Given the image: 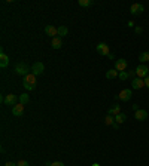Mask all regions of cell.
<instances>
[{"label":"cell","instance_id":"20","mask_svg":"<svg viewBox=\"0 0 149 166\" xmlns=\"http://www.w3.org/2000/svg\"><path fill=\"white\" fill-rule=\"evenodd\" d=\"M114 123H115V117H114V116L107 114V116L104 117V125H107V126H114Z\"/></svg>","mask_w":149,"mask_h":166},{"label":"cell","instance_id":"32","mask_svg":"<svg viewBox=\"0 0 149 166\" xmlns=\"http://www.w3.org/2000/svg\"><path fill=\"white\" fill-rule=\"evenodd\" d=\"M128 27H134V22H133V21H128Z\"/></svg>","mask_w":149,"mask_h":166},{"label":"cell","instance_id":"3","mask_svg":"<svg viewBox=\"0 0 149 166\" xmlns=\"http://www.w3.org/2000/svg\"><path fill=\"white\" fill-rule=\"evenodd\" d=\"M131 97H133V92H131V89H122V90L119 92V95H116V97H115V100L130 101V100H131Z\"/></svg>","mask_w":149,"mask_h":166},{"label":"cell","instance_id":"24","mask_svg":"<svg viewBox=\"0 0 149 166\" xmlns=\"http://www.w3.org/2000/svg\"><path fill=\"white\" fill-rule=\"evenodd\" d=\"M118 77L121 79V80H127V79H128V71H121Z\"/></svg>","mask_w":149,"mask_h":166},{"label":"cell","instance_id":"21","mask_svg":"<svg viewBox=\"0 0 149 166\" xmlns=\"http://www.w3.org/2000/svg\"><path fill=\"white\" fill-rule=\"evenodd\" d=\"M67 33H69V28H67L66 25L58 27V37H61V36H67Z\"/></svg>","mask_w":149,"mask_h":166},{"label":"cell","instance_id":"34","mask_svg":"<svg viewBox=\"0 0 149 166\" xmlns=\"http://www.w3.org/2000/svg\"><path fill=\"white\" fill-rule=\"evenodd\" d=\"M148 67H149V64H148Z\"/></svg>","mask_w":149,"mask_h":166},{"label":"cell","instance_id":"16","mask_svg":"<svg viewBox=\"0 0 149 166\" xmlns=\"http://www.w3.org/2000/svg\"><path fill=\"white\" fill-rule=\"evenodd\" d=\"M119 76V71L116 70V68H112V70H109V71H106V79H115Z\"/></svg>","mask_w":149,"mask_h":166},{"label":"cell","instance_id":"6","mask_svg":"<svg viewBox=\"0 0 149 166\" xmlns=\"http://www.w3.org/2000/svg\"><path fill=\"white\" fill-rule=\"evenodd\" d=\"M127 67H128V62H127V59L124 58H119V59H116L115 61V68L121 73V71H125Z\"/></svg>","mask_w":149,"mask_h":166},{"label":"cell","instance_id":"28","mask_svg":"<svg viewBox=\"0 0 149 166\" xmlns=\"http://www.w3.org/2000/svg\"><path fill=\"white\" fill-rule=\"evenodd\" d=\"M51 166H64L63 162H54V163H51Z\"/></svg>","mask_w":149,"mask_h":166},{"label":"cell","instance_id":"14","mask_svg":"<svg viewBox=\"0 0 149 166\" xmlns=\"http://www.w3.org/2000/svg\"><path fill=\"white\" fill-rule=\"evenodd\" d=\"M8 64H9V56L6 55L5 52H2V54H0V67H2V68H6Z\"/></svg>","mask_w":149,"mask_h":166},{"label":"cell","instance_id":"26","mask_svg":"<svg viewBox=\"0 0 149 166\" xmlns=\"http://www.w3.org/2000/svg\"><path fill=\"white\" fill-rule=\"evenodd\" d=\"M17 166H28V163H27L25 160H20V162L17 163Z\"/></svg>","mask_w":149,"mask_h":166},{"label":"cell","instance_id":"5","mask_svg":"<svg viewBox=\"0 0 149 166\" xmlns=\"http://www.w3.org/2000/svg\"><path fill=\"white\" fill-rule=\"evenodd\" d=\"M43 71H45V65H43L40 61H37V62H35V64L32 65V73H33L35 76H40Z\"/></svg>","mask_w":149,"mask_h":166},{"label":"cell","instance_id":"9","mask_svg":"<svg viewBox=\"0 0 149 166\" xmlns=\"http://www.w3.org/2000/svg\"><path fill=\"white\" fill-rule=\"evenodd\" d=\"M131 88H133V89L145 88V79H140V77L133 79V82H131Z\"/></svg>","mask_w":149,"mask_h":166},{"label":"cell","instance_id":"17","mask_svg":"<svg viewBox=\"0 0 149 166\" xmlns=\"http://www.w3.org/2000/svg\"><path fill=\"white\" fill-rule=\"evenodd\" d=\"M121 113V107L116 104V105H112L110 108H109V111H107V114H110V116H116V114H119Z\"/></svg>","mask_w":149,"mask_h":166},{"label":"cell","instance_id":"10","mask_svg":"<svg viewBox=\"0 0 149 166\" xmlns=\"http://www.w3.org/2000/svg\"><path fill=\"white\" fill-rule=\"evenodd\" d=\"M134 117L137 119L139 122H145L148 119V111L146 110H137L134 111Z\"/></svg>","mask_w":149,"mask_h":166},{"label":"cell","instance_id":"30","mask_svg":"<svg viewBox=\"0 0 149 166\" xmlns=\"http://www.w3.org/2000/svg\"><path fill=\"white\" fill-rule=\"evenodd\" d=\"M5 166H17V163H12V162H6Z\"/></svg>","mask_w":149,"mask_h":166},{"label":"cell","instance_id":"27","mask_svg":"<svg viewBox=\"0 0 149 166\" xmlns=\"http://www.w3.org/2000/svg\"><path fill=\"white\" fill-rule=\"evenodd\" d=\"M134 31H136L137 34H140V33H143V28H142V27H136V28H134Z\"/></svg>","mask_w":149,"mask_h":166},{"label":"cell","instance_id":"33","mask_svg":"<svg viewBox=\"0 0 149 166\" xmlns=\"http://www.w3.org/2000/svg\"><path fill=\"white\" fill-rule=\"evenodd\" d=\"M92 166H100L99 163H92Z\"/></svg>","mask_w":149,"mask_h":166},{"label":"cell","instance_id":"13","mask_svg":"<svg viewBox=\"0 0 149 166\" xmlns=\"http://www.w3.org/2000/svg\"><path fill=\"white\" fill-rule=\"evenodd\" d=\"M23 113H24V105L23 104H15L13 107H12V114L13 116H23Z\"/></svg>","mask_w":149,"mask_h":166},{"label":"cell","instance_id":"1","mask_svg":"<svg viewBox=\"0 0 149 166\" xmlns=\"http://www.w3.org/2000/svg\"><path fill=\"white\" fill-rule=\"evenodd\" d=\"M23 85L27 90H33V89L36 88V76L33 73L27 74V76L23 79Z\"/></svg>","mask_w":149,"mask_h":166},{"label":"cell","instance_id":"18","mask_svg":"<svg viewBox=\"0 0 149 166\" xmlns=\"http://www.w3.org/2000/svg\"><path fill=\"white\" fill-rule=\"evenodd\" d=\"M51 44H52V48H54V49H60V48L63 46V42H61V39H60V37H54V39H52V42H51Z\"/></svg>","mask_w":149,"mask_h":166},{"label":"cell","instance_id":"25","mask_svg":"<svg viewBox=\"0 0 149 166\" xmlns=\"http://www.w3.org/2000/svg\"><path fill=\"white\" fill-rule=\"evenodd\" d=\"M136 76V70H128V77H134Z\"/></svg>","mask_w":149,"mask_h":166},{"label":"cell","instance_id":"4","mask_svg":"<svg viewBox=\"0 0 149 166\" xmlns=\"http://www.w3.org/2000/svg\"><path fill=\"white\" fill-rule=\"evenodd\" d=\"M148 71H149V67L148 65H145V64H140V65L136 68V76H137V77H140V79H145L146 76H149Z\"/></svg>","mask_w":149,"mask_h":166},{"label":"cell","instance_id":"29","mask_svg":"<svg viewBox=\"0 0 149 166\" xmlns=\"http://www.w3.org/2000/svg\"><path fill=\"white\" fill-rule=\"evenodd\" d=\"M145 86H146V88H149V76H146V77H145Z\"/></svg>","mask_w":149,"mask_h":166},{"label":"cell","instance_id":"11","mask_svg":"<svg viewBox=\"0 0 149 166\" xmlns=\"http://www.w3.org/2000/svg\"><path fill=\"white\" fill-rule=\"evenodd\" d=\"M45 33L54 39V37H58V28H57V27H54V25H46V27H45Z\"/></svg>","mask_w":149,"mask_h":166},{"label":"cell","instance_id":"19","mask_svg":"<svg viewBox=\"0 0 149 166\" xmlns=\"http://www.w3.org/2000/svg\"><path fill=\"white\" fill-rule=\"evenodd\" d=\"M28 101H30L28 94H21V95H20V104L25 105V104H28Z\"/></svg>","mask_w":149,"mask_h":166},{"label":"cell","instance_id":"22","mask_svg":"<svg viewBox=\"0 0 149 166\" xmlns=\"http://www.w3.org/2000/svg\"><path fill=\"white\" fill-rule=\"evenodd\" d=\"M139 59H140V62H149V52L139 54Z\"/></svg>","mask_w":149,"mask_h":166},{"label":"cell","instance_id":"2","mask_svg":"<svg viewBox=\"0 0 149 166\" xmlns=\"http://www.w3.org/2000/svg\"><path fill=\"white\" fill-rule=\"evenodd\" d=\"M28 71H30V67L27 65V64H24V62H20V64H17V67H15V73L20 74V76H23V77H25L27 74H30Z\"/></svg>","mask_w":149,"mask_h":166},{"label":"cell","instance_id":"7","mask_svg":"<svg viewBox=\"0 0 149 166\" xmlns=\"http://www.w3.org/2000/svg\"><path fill=\"white\" fill-rule=\"evenodd\" d=\"M143 11H145V8H143V5H140V3H133L131 8H130V13H131V15H142Z\"/></svg>","mask_w":149,"mask_h":166},{"label":"cell","instance_id":"23","mask_svg":"<svg viewBox=\"0 0 149 166\" xmlns=\"http://www.w3.org/2000/svg\"><path fill=\"white\" fill-rule=\"evenodd\" d=\"M92 3H94L92 0H79V2H78V5L82 6V8H88V6H91Z\"/></svg>","mask_w":149,"mask_h":166},{"label":"cell","instance_id":"15","mask_svg":"<svg viewBox=\"0 0 149 166\" xmlns=\"http://www.w3.org/2000/svg\"><path fill=\"white\" fill-rule=\"evenodd\" d=\"M114 117H115V123H118V125H121V123H124L127 120V114H124V113H119V114H116Z\"/></svg>","mask_w":149,"mask_h":166},{"label":"cell","instance_id":"31","mask_svg":"<svg viewBox=\"0 0 149 166\" xmlns=\"http://www.w3.org/2000/svg\"><path fill=\"white\" fill-rule=\"evenodd\" d=\"M133 110H134V111L139 110V105H137V104H134V105H133Z\"/></svg>","mask_w":149,"mask_h":166},{"label":"cell","instance_id":"8","mask_svg":"<svg viewBox=\"0 0 149 166\" xmlns=\"http://www.w3.org/2000/svg\"><path fill=\"white\" fill-rule=\"evenodd\" d=\"M97 52L100 54V55H103V56H109V54H110V51H109V46L106 43H99L97 44Z\"/></svg>","mask_w":149,"mask_h":166},{"label":"cell","instance_id":"12","mask_svg":"<svg viewBox=\"0 0 149 166\" xmlns=\"http://www.w3.org/2000/svg\"><path fill=\"white\" fill-rule=\"evenodd\" d=\"M2 101L5 102V104H8V105H15V102H17V95H13V94H9V95H6V97H3Z\"/></svg>","mask_w":149,"mask_h":166}]
</instances>
